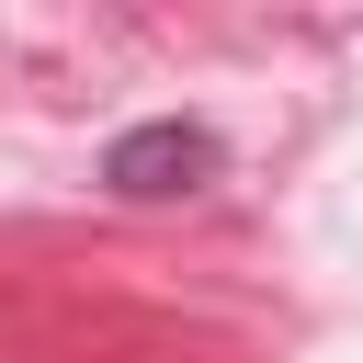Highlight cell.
Instances as JSON below:
<instances>
[{
	"mask_svg": "<svg viewBox=\"0 0 363 363\" xmlns=\"http://www.w3.org/2000/svg\"><path fill=\"white\" fill-rule=\"evenodd\" d=\"M216 125H193V113H159V125H125L113 147H102V182L125 193V204H170V193H204L216 182Z\"/></svg>",
	"mask_w": 363,
	"mask_h": 363,
	"instance_id": "6da1fadb",
	"label": "cell"
}]
</instances>
